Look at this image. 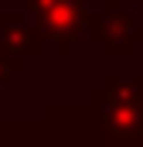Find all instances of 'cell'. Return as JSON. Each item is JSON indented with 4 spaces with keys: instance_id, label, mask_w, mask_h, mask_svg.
I'll return each mask as SVG.
<instances>
[{
    "instance_id": "cell-5",
    "label": "cell",
    "mask_w": 143,
    "mask_h": 147,
    "mask_svg": "<svg viewBox=\"0 0 143 147\" xmlns=\"http://www.w3.org/2000/svg\"><path fill=\"white\" fill-rule=\"evenodd\" d=\"M24 65H27V62H21V58H14V55H3V51H0V86H7L10 79H17V75L24 72Z\"/></svg>"
},
{
    "instance_id": "cell-4",
    "label": "cell",
    "mask_w": 143,
    "mask_h": 147,
    "mask_svg": "<svg viewBox=\"0 0 143 147\" xmlns=\"http://www.w3.org/2000/svg\"><path fill=\"white\" fill-rule=\"evenodd\" d=\"M102 106V123L109 134H140L143 130V103H119V99H106L99 96Z\"/></svg>"
},
{
    "instance_id": "cell-6",
    "label": "cell",
    "mask_w": 143,
    "mask_h": 147,
    "mask_svg": "<svg viewBox=\"0 0 143 147\" xmlns=\"http://www.w3.org/2000/svg\"><path fill=\"white\" fill-rule=\"evenodd\" d=\"M51 3H55V0H27V3H24V14H31V17H34V14H41V10H44V7H51Z\"/></svg>"
},
{
    "instance_id": "cell-2",
    "label": "cell",
    "mask_w": 143,
    "mask_h": 147,
    "mask_svg": "<svg viewBox=\"0 0 143 147\" xmlns=\"http://www.w3.org/2000/svg\"><path fill=\"white\" fill-rule=\"evenodd\" d=\"M85 14H89V0H55L31 21L41 41H51L58 55H72L78 38L85 34Z\"/></svg>"
},
{
    "instance_id": "cell-1",
    "label": "cell",
    "mask_w": 143,
    "mask_h": 147,
    "mask_svg": "<svg viewBox=\"0 0 143 147\" xmlns=\"http://www.w3.org/2000/svg\"><path fill=\"white\" fill-rule=\"evenodd\" d=\"M85 34L99 41L106 55H133L136 41H143V28L119 7V0H102L99 10L85 14Z\"/></svg>"
},
{
    "instance_id": "cell-3",
    "label": "cell",
    "mask_w": 143,
    "mask_h": 147,
    "mask_svg": "<svg viewBox=\"0 0 143 147\" xmlns=\"http://www.w3.org/2000/svg\"><path fill=\"white\" fill-rule=\"evenodd\" d=\"M41 34L34 31V21L31 14L24 10H0V51L3 55H14L21 62L34 58L41 51Z\"/></svg>"
},
{
    "instance_id": "cell-7",
    "label": "cell",
    "mask_w": 143,
    "mask_h": 147,
    "mask_svg": "<svg viewBox=\"0 0 143 147\" xmlns=\"http://www.w3.org/2000/svg\"><path fill=\"white\" fill-rule=\"evenodd\" d=\"M136 3H140V7H143V0H136Z\"/></svg>"
}]
</instances>
